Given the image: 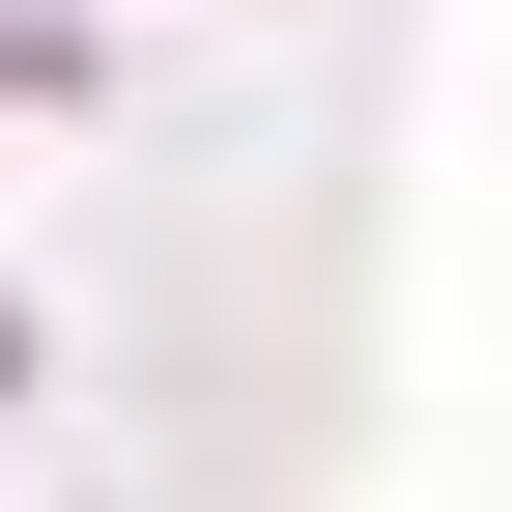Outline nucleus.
Here are the masks:
<instances>
[{"label": "nucleus", "mask_w": 512, "mask_h": 512, "mask_svg": "<svg viewBox=\"0 0 512 512\" xmlns=\"http://www.w3.org/2000/svg\"><path fill=\"white\" fill-rule=\"evenodd\" d=\"M0 370H29V342H0Z\"/></svg>", "instance_id": "f257e3e1"}]
</instances>
